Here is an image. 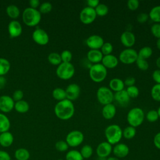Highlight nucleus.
Instances as JSON below:
<instances>
[{
  "mask_svg": "<svg viewBox=\"0 0 160 160\" xmlns=\"http://www.w3.org/2000/svg\"><path fill=\"white\" fill-rule=\"evenodd\" d=\"M75 111L72 101L65 99L58 101L54 106V113L60 119L68 120L71 118Z\"/></svg>",
  "mask_w": 160,
  "mask_h": 160,
  "instance_id": "1",
  "label": "nucleus"
},
{
  "mask_svg": "<svg viewBox=\"0 0 160 160\" xmlns=\"http://www.w3.org/2000/svg\"><path fill=\"white\" fill-rule=\"evenodd\" d=\"M22 21L28 26H35L38 25L41 19V12L36 9L28 7L22 12Z\"/></svg>",
  "mask_w": 160,
  "mask_h": 160,
  "instance_id": "2",
  "label": "nucleus"
},
{
  "mask_svg": "<svg viewBox=\"0 0 160 160\" xmlns=\"http://www.w3.org/2000/svg\"><path fill=\"white\" fill-rule=\"evenodd\" d=\"M104 134L107 142L111 145L116 144L122 137V130L118 124H110L105 129Z\"/></svg>",
  "mask_w": 160,
  "mask_h": 160,
  "instance_id": "3",
  "label": "nucleus"
},
{
  "mask_svg": "<svg viewBox=\"0 0 160 160\" xmlns=\"http://www.w3.org/2000/svg\"><path fill=\"white\" fill-rule=\"evenodd\" d=\"M144 119L143 110L138 107L131 109L127 114V121L131 126L136 128L141 125Z\"/></svg>",
  "mask_w": 160,
  "mask_h": 160,
  "instance_id": "4",
  "label": "nucleus"
},
{
  "mask_svg": "<svg viewBox=\"0 0 160 160\" xmlns=\"http://www.w3.org/2000/svg\"><path fill=\"white\" fill-rule=\"evenodd\" d=\"M89 74L91 79L94 82H101L106 78L108 71L101 63H97L91 66Z\"/></svg>",
  "mask_w": 160,
  "mask_h": 160,
  "instance_id": "5",
  "label": "nucleus"
},
{
  "mask_svg": "<svg viewBox=\"0 0 160 160\" xmlns=\"http://www.w3.org/2000/svg\"><path fill=\"white\" fill-rule=\"evenodd\" d=\"M56 75L60 79L63 80H67L71 79L74 74L75 68L74 65L71 62H62L56 71Z\"/></svg>",
  "mask_w": 160,
  "mask_h": 160,
  "instance_id": "6",
  "label": "nucleus"
},
{
  "mask_svg": "<svg viewBox=\"0 0 160 160\" xmlns=\"http://www.w3.org/2000/svg\"><path fill=\"white\" fill-rule=\"evenodd\" d=\"M98 101L102 105L112 103L114 99L112 91L106 86H101L98 88L96 92Z\"/></svg>",
  "mask_w": 160,
  "mask_h": 160,
  "instance_id": "7",
  "label": "nucleus"
},
{
  "mask_svg": "<svg viewBox=\"0 0 160 160\" xmlns=\"http://www.w3.org/2000/svg\"><path fill=\"white\" fill-rule=\"evenodd\" d=\"M138 58V52L132 48H126L122 50L119 55V59L120 61L126 64L135 62Z\"/></svg>",
  "mask_w": 160,
  "mask_h": 160,
  "instance_id": "8",
  "label": "nucleus"
},
{
  "mask_svg": "<svg viewBox=\"0 0 160 160\" xmlns=\"http://www.w3.org/2000/svg\"><path fill=\"white\" fill-rule=\"evenodd\" d=\"M84 141L83 133L78 130H73L69 132L66 138V142L69 146L77 147Z\"/></svg>",
  "mask_w": 160,
  "mask_h": 160,
  "instance_id": "9",
  "label": "nucleus"
},
{
  "mask_svg": "<svg viewBox=\"0 0 160 160\" xmlns=\"http://www.w3.org/2000/svg\"><path fill=\"white\" fill-rule=\"evenodd\" d=\"M96 16L97 15L94 8L89 6L84 8L79 13L80 21L86 24L92 22L95 20Z\"/></svg>",
  "mask_w": 160,
  "mask_h": 160,
  "instance_id": "10",
  "label": "nucleus"
},
{
  "mask_svg": "<svg viewBox=\"0 0 160 160\" xmlns=\"http://www.w3.org/2000/svg\"><path fill=\"white\" fill-rule=\"evenodd\" d=\"M32 39L39 45H46L49 41L48 33L41 28L36 29L32 34Z\"/></svg>",
  "mask_w": 160,
  "mask_h": 160,
  "instance_id": "11",
  "label": "nucleus"
},
{
  "mask_svg": "<svg viewBox=\"0 0 160 160\" xmlns=\"http://www.w3.org/2000/svg\"><path fill=\"white\" fill-rule=\"evenodd\" d=\"M104 42L103 38L101 36L97 34L91 35L86 40V45L91 49H101Z\"/></svg>",
  "mask_w": 160,
  "mask_h": 160,
  "instance_id": "12",
  "label": "nucleus"
},
{
  "mask_svg": "<svg viewBox=\"0 0 160 160\" xmlns=\"http://www.w3.org/2000/svg\"><path fill=\"white\" fill-rule=\"evenodd\" d=\"M66 99L72 101L78 99L80 95L81 88L76 83L69 84L65 89Z\"/></svg>",
  "mask_w": 160,
  "mask_h": 160,
  "instance_id": "13",
  "label": "nucleus"
},
{
  "mask_svg": "<svg viewBox=\"0 0 160 160\" xmlns=\"http://www.w3.org/2000/svg\"><path fill=\"white\" fill-rule=\"evenodd\" d=\"M14 101L13 99L8 95H2L0 96V110L4 112H9L14 108Z\"/></svg>",
  "mask_w": 160,
  "mask_h": 160,
  "instance_id": "14",
  "label": "nucleus"
},
{
  "mask_svg": "<svg viewBox=\"0 0 160 160\" xmlns=\"http://www.w3.org/2000/svg\"><path fill=\"white\" fill-rule=\"evenodd\" d=\"M120 40L121 43L128 48H131L136 42V37L134 33L130 31L123 32L121 36Z\"/></svg>",
  "mask_w": 160,
  "mask_h": 160,
  "instance_id": "15",
  "label": "nucleus"
},
{
  "mask_svg": "<svg viewBox=\"0 0 160 160\" xmlns=\"http://www.w3.org/2000/svg\"><path fill=\"white\" fill-rule=\"evenodd\" d=\"M8 29L11 37L16 38L21 34L22 28L21 23L19 21L16 20H12L8 24Z\"/></svg>",
  "mask_w": 160,
  "mask_h": 160,
  "instance_id": "16",
  "label": "nucleus"
},
{
  "mask_svg": "<svg viewBox=\"0 0 160 160\" xmlns=\"http://www.w3.org/2000/svg\"><path fill=\"white\" fill-rule=\"evenodd\" d=\"M112 146L107 141H104L99 144L96 148L97 155L101 158H104L108 157L112 151Z\"/></svg>",
  "mask_w": 160,
  "mask_h": 160,
  "instance_id": "17",
  "label": "nucleus"
},
{
  "mask_svg": "<svg viewBox=\"0 0 160 160\" xmlns=\"http://www.w3.org/2000/svg\"><path fill=\"white\" fill-rule=\"evenodd\" d=\"M101 62H102L101 64L106 69L107 68L112 69V68H114L118 66L119 62V59L116 56L112 54H110L108 55L103 56Z\"/></svg>",
  "mask_w": 160,
  "mask_h": 160,
  "instance_id": "18",
  "label": "nucleus"
},
{
  "mask_svg": "<svg viewBox=\"0 0 160 160\" xmlns=\"http://www.w3.org/2000/svg\"><path fill=\"white\" fill-rule=\"evenodd\" d=\"M113 153L118 158H123L128 156L129 152V147L124 143H118L113 148Z\"/></svg>",
  "mask_w": 160,
  "mask_h": 160,
  "instance_id": "19",
  "label": "nucleus"
},
{
  "mask_svg": "<svg viewBox=\"0 0 160 160\" xmlns=\"http://www.w3.org/2000/svg\"><path fill=\"white\" fill-rule=\"evenodd\" d=\"M130 98L126 89L116 92L114 94V99L121 106H126L128 104L130 101Z\"/></svg>",
  "mask_w": 160,
  "mask_h": 160,
  "instance_id": "20",
  "label": "nucleus"
},
{
  "mask_svg": "<svg viewBox=\"0 0 160 160\" xmlns=\"http://www.w3.org/2000/svg\"><path fill=\"white\" fill-rule=\"evenodd\" d=\"M88 59L92 63H99L103 58V54L99 49H90L87 53Z\"/></svg>",
  "mask_w": 160,
  "mask_h": 160,
  "instance_id": "21",
  "label": "nucleus"
},
{
  "mask_svg": "<svg viewBox=\"0 0 160 160\" xmlns=\"http://www.w3.org/2000/svg\"><path fill=\"white\" fill-rule=\"evenodd\" d=\"M116 113V108L112 104H108L104 105L102 109V114L106 119H111L114 117Z\"/></svg>",
  "mask_w": 160,
  "mask_h": 160,
  "instance_id": "22",
  "label": "nucleus"
},
{
  "mask_svg": "<svg viewBox=\"0 0 160 160\" xmlns=\"http://www.w3.org/2000/svg\"><path fill=\"white\" fill-rule=\"evenodd\" d=\"M14 141V136L9 131L2 132L0 134V145L4 148L9 147Z\"/></svg>",
  "mask_w": 160,
  "mask_h": 160,
  "instance_id": "23",
  "label": "nucleus"
},
{
  "mask_svg": "<svg viewBox=\"0 0 160 160\" xmlns=\"http://www.w3.org/2000/svg\"><path fill=\"white\" fill-rule=\"evenodd\" d=\"M109 85L110 89L112 91H114L116 92L123 90L125 86L124 81L118 78L111 79L109 82Z\"/></svg>",
  "mask_w": 160,
  "mask_h": 160,
  "instance_id": "24",
  "label": "nucleus"
},
{
  "mask_svg": "<svg viewBox=\"0 0 160 160\" xmlns=\"http://www.w3.org/2000/svg\"><path fill=\"white\" fill-rule=\"evenodd\" d=\"M11 126V122L9 118L4 114L0 113V132L8 131Z\"/></svg>",
  "mask_w": 160,
  "mask_h": 160,
  "instance_id": "25",
  "label": "nucleus"
},
{
  "mask_svg": "<svg viewBox=\"0 0 160 160\" xmlns=\"http://www.w3.org/2000/svg\"><path fill=\"white\" fill-rule=\"evenodd\" d=\"M14 157L17 160H28L30 158V153L28 149L21 148L16 150Z\"/></svg>",
  "mask_w": 160,
  "mask_h": 160,
  "instance_id": "26",
  "label": "nucleus"
},
{
  "mask_svg": "<svg viewBox=\"0 0 160 160\" xmlns=\"http://www.w3.org/2000/svg\"><path fill=\"white\" fill-rule=\"evenodd\" d=\"M149 18L155 23H160V5L154 6L149 11Z\"/></svg>",
  "mask_w": 160,
  "mask_h": 160,
  "instance_id": "27",
  "label": "nucleus"
},
{
  "mask_svg": "<svg viewBox=\"0 0 160 160\" xmlns=\"http://www.w3.org/2000/svg\"><path fill=\"white\" fill-rule=\"evenodd\" d=\"M14 108L15 110L18 112L25 113L28 111L29 109V105L27 101L22 99L15 102Z\"/></svg>",
  "mask_w": 160,
  "mask_h": 160,
  "instance_id": "28",
  "label": "nucleus"
},
{
  "mask_svg": "<svg viewBox=\"0 0 160 160\" xmlns=\"http://www.w3.org/2000/svg\"><path fill=\"white\" fill-rule=\"evenodd\" d=\"M10 68V62L6 58H0V76H3L8 73Z\"/></svg>",
  "mask_w": 160,
  "mask_h": 160,
  "instance_id": "29",
  "label": "nucleus"
},
{
  "mask_svg": "<svg viewBox=\"0 0 160 160\" xmlns=\"http://www.w3.org/2000/svg\"><path fill=\"white\" fill-rule=\"evenodd\" d=\"M6 12L9 17L12 19H15L19 16L20 10L17 6L14 4H11L7 7Z\"/></svg>",
  "mask_w": 160,
  "mask_h": 160,
  "instance_id": "30",
  "label": "nucleus"
},
{
  "mask_svg": "<svg viewBox=\"0 0 160 160\" xmlns=\"http://www.w3.org/2000/svg\"><path fill=\"white\" fill-rule=\"evenodd\" d=\"M52 97L58 101L66 99L65 89L61 88H56L54 89L52 92Z\"/></svg>",
  "mask_w": 160,
  "mask_h": 160,
  "instance_id": "31",
  "label": "nucleus"
},
{
  "mask_svg": "<svg viewBox=\"0 0 160 160\" xmlns=\"http://www.w3.org/2000/svg\"><path fill=\"white\" fill-rule=\"evenodd\" d=\"M152 54V49L149 46H144L141 48L138 52V58L146 59Z\"/></svg>",
  "mask_w": 160,
  "mask_h": 160,
  "instance_id": "32",
  "label": "nucleus"
},
{
  "mask_svg": "<svg viewBox=\"0 0 160 160\" xmlns=\"http://www.w3.org/2000/svg\"><path fill=\"white\" fill-rule=\"evenodd\" d=\"M48 61L52 65H59L62 62L61 55L58 52H51L48 56Z\"/></svg>",
  "mask_w": 160,
  "mask_h": 160,
  "instance_id": "33",
  "label": "nucleus"
},
{
  "mask_svg": "<svg viewBox=\"0 0 160 160\" xmlns=\"http://www.w3.org/2000/svg\"><path fill=\"white\" fill-rule=\"evenodd\" d=\"M136 134V128L131 126H127L122 131V136H124V138L128 139H132L135 136Z\"/></svg>",
  "mask_w": 160,
  "mask_h": 160,
  "instance_id": "34",
  "label": "nucleus"
},
{
  "mask_svg": "<svg viewBox=\"0 0 160 160\" xmlns=\"http://www.w3.org/2000/svg\"><path fill=\"white\" fill-rule=\"evenodd\" d=\"M66 160H83V158L78 151L71 150L66 153Z\"/></svg>",
  "mask_w": 160,
  "mask_h": 160,
  "instance_id": "35",
  "label": "nucleus"
},
{
  "mask_svg": "<svg viewBox=\"0 0 160 160\" xmlns=\"http://www.w3.org/2000/svg\"><path fill=\"white\" fill-rule=\"evenodd\" d=\"M96 15L99 16H106L109 11V8L107 5L104 3H100L94 8Z\"/></svg>",
  "mask_w": 160,
  "mask_h": 160,
  "instance_id": "36",
  "label": "nucleus"
},
{
  "mask_svg": "<svg viewBox=\"0 0 160 160\" xmlns=\"http://www.w3.org/2000/svg\"><path fill=\"white\" fill-rule=\"evenodd\" d=\"M151 95L154 100L160 101V84H156L152 87Z\"/></svg>",
  "mask_w": 160,
  "mask_h": 160,
  "instance_id": "37",
  "label": "nucleus"
},
{
  "mask_svg": "<svg viewBox=\"0 0 160 160\" xmlns=\"http://www.w3.org/2000/svg\"><path fill=\"white\" fill-rule=\"evenodd\" d=\"M92 152L93 151H92V147L90 145L86 144L82 146V148L81 149L80 153L83 158L88 159L92 156Z\"/></svg>",
  "mask_w": 160,
  "mask_h": 160,
  "instance_id": "38",
  "label": "nucleus"
},
{
  "mask_svg": "<svg viewBox=\"0 0 160 160\" xmlns=\"http://www.w3.org/2000/svg\"><path fill=\"white\" fill-rule=\"evenodd\" d=\"M146 117L147 120L151 122H156L159 118V116H158L157 110H155V109L149 110L147 112Z\"/></svg>",
  "mask_w": 160,
  "mask_h": 160,
  "instance_id": "39",
  "label": "nucleus"
},
{
  "mask_svg": "<svg viewBox=\"0 0 160 160\" xmlns=\"http://www.w3.org/2000/svg\"><path fill=\"white\" fill-rule=\"evenodd\" d=\"M112 50H113V46L112 44L109 42H104L103 45L101 48V51L102 53L103 56L111 54Z\"/></svg>",
  "mask_w": 160,
  "mask_h": 160,
  "instance_id": "40",
  "label": "nucleus"
},
{
  "mask_svg": "<svg viewBox=\"0 0 160 160\" xmlns=\"http://www.w3.org/2000/svg\"><path fill=\"white\" fill-rule=\"evenodd\" d=\"M126 91L127 93L128 94L130 98H137L139 93L138 88L137 86H136L135 85L127 87V89H126Z\"/></svg>",
  "mask_w": 160,
  "mask_h": 160,
  "instance_id": "41",
  "label": "nucleus"
},
{
  "mask_svg": "<svg viewBox=\"0 0 160 160\" xmlns=\"http://www.w3.org/2000/svg\"><path fill=\"white\" fill-rule=\"evenodd\" d=\"M55 148L57 151L59 152H64L68 150V149L69 148V146L66 141L60 140L56 142Z\"/></svg>",
  "mask_w": 160,
  "mask_h": 160,
  "instance_id": "42",
  "label": "nucleus"
},
{
  "mask_svg": "<svg viewBox=\"0 0 160 160\" xmlns=\"http://www.w3.org/2000/svg\"><path fill=\"white\" fill-rule=\"evenodd\" d=\"M136 63L137 66L139 69L142 71H146L149 68V63L146 61V59H144L140 58H138L137 60L135 62Z\"/></svg>",
  "mask_w": 160,
  "mask_h": 160,
  "instance_id": "43",
  "label": "nucleus"
},
{
  "mask_svg": "<svg viewBox=\"0 0 160 160\" xmlns=\"http://www.w3.org/2000/svg\"><path fill=\"white\" fill-rule=\"evenodd\" d=\"M61 58L62 62H71V61L72 58V54L71 52L69 50H64L61 53Z\"/></svg>",
  "mask_w": 160,
  "mask_h": 160,
  "instance_id": "44",
  "label": "nucleus"
},
{
  "mask_svg": "<svg viewBox=\"0 0 160 160\" xmlns=\"http://www.w3.org/2000/svg\"><path fill=\"white\" fill-rule=\"evenodd\" d=\"M52 4L49 2H44L41 4L39 9V11L42 13H48L52 9Z\"/></svg>",
  "mask_w": 160,
  "mask_h": 160,
  "instance_id": "45",
  "label": "nucleus"
},
{
  "mask_svg": "<svg viewBox=\"0 0 160 160\" xmlns=\"http://www.w3.org/2000/svg\"><path fill=\"white\" fill-rule=\"evenodd\" d=\"M151 31L154 37L160 38V23H154L151 27Z\"/></svg>",
  "mask_w": 160,
  "mask_h": 160,
  "instance_id": "46",
  "label": "nucleus"
},
{
  "mask_svg": "<svg viewBox=\"0 0 160 160\" xmlns=\"http://www.w3.org/2000/svg\"><path fill=\"white\" fill-rule=\"evenodd\" d=\"M127 5L129 9L135 11L139 6V1L138 0H128L127 2Z\"/></svg>",
  "mask_w": 160,
  "mask_h": 160,
  "instance_id": "47",
  "label": "nucleus"
},
{
  "mask_svg": "<svg viewBox=\"0 0 160 160\" xmlns=\"http://www.w3.org/2000/svg\"><path fill=\"white\" fill-rule=\"evenodd\" d=\"M23 96H24L23 92L20 89H17L13 92L12 98L13 99L14 102L15 101L17 102V101H19L20 100H22V99L23 98Z\"/></svg>",
  "mask_w": 160,
  "mask_h": 160,
  "instance_id": "48",
  "label": "nucleus"
},
{
  "mask_svg": "<svg viewBox=\"0 0 160 160\" xmlns=\"http://www.w3.org/2000/svg\"><path fill=\"white\" fill-rule=\"evenodd\" d=\"M148 18L149 15L146 12H141L137 16V21L140 23H144L146 22Z\"/></svg>",
  "mask_w": 160,
  "mask_h": 160,
  "instance_id": "49",
  "label": "nucleus"
},
{
  "mask_svg": "<svg viewBox=\"0 0 160 160\" xmlns=\"http://www.w3.org/2000/svg\"><path fill=\"white\" fill-rule=\"evenodd\" d=\"M152 78L156 84H160V69H156L152 74Z\"/></svg>",
  "mask_w": 160,
  "mask_h": 160,
  "instance_id": "50",
  "label": "nucleus"
},
{
  "mask_svg": "<svg viewBox=\"0 0 160 160\" xmlns=\"http://www.w3.org/2000/svg\"><path fill=\"white\" fill-rule=\"evenodd\" d=\"M136 82V79L134 77L132 76H129L128 78H126L124 81V85L127 86V87L129 86H134V84Z\"/></svg>",
  "mask_w": 160,
  "mask_h": 160,
  "instance_id": "51",
  "label": "nucleus"
},
{
  "mask_svg": "<svg viewBox=\"0 0 160 160\" xmlns=\"http://www.w3.org/2000/svg\"><path fill=\"white\" fill-rule=\"evenodd\" d=\"M11 156L9 154L5 151L0 150V160H11Z\"/></svg>",
  "mask_w": 160,
  "mask_h": 160,
  "instance_id": "52",
  "label": "nucleus"
},
{
  "mask_svg": "<svg viewBox=\"0 0 160 160\" xmlns=\"http://www.w3.org/2000/svg\"><path fill=\"white\" fill-rule=\"evenodd\" d=\"M154 146L159 149H160V132H158L154 137L153 139Z\"/></svg>",
  "mask_w": 160,
  "mask_h": 160,
  "instance_id": "53",
  "label": "nucleus"
},
{
  "mask_svg": "<svg viewBox=\"0 0 160 160\" xmlns=\"http://www.w3.org/2000/svg\"><path fill=\"white\" fill-rule=\"evenodd\" d=\"M86 2L88 4V6L92 8H95L99 4V1L98 0H88Z\"/></svg>",
  "mask_w": 160,
  "mask_h": 160,
  "instance_id": "54",
  "label": "nucleus"
},
{
  "mask_svg": "<svg viewBox=\"0 0 160 160\" xmlns=\"http://www.w3.org/2000/svg\"><path fill=\"white\" fill-rule=\"evenodd\" d=\"M29 2L31 6V8H32L34 9L38 7L40 4V1L39 0H30Z\"/></svg>",
  "mask_w": 160,
  "mask_h": 160,
  "instance_id": "55",
  "label": "nucleus"
},
{
  "mask_svg": "<svg viewBox=\"0 0 160 160\" xmlns=\"http://www.w3.org/2000/svg\"><path fill=\"white\" fill-rule=\"evenodd\" d=\"M6 84V79L3 76H0V89L4 88Z\"/></svg>",
  "mask_w": 160,
  "mask_h": 160,
  "instance_id": "56",
  "label": "nucleus"
},
{
  "mask_svg": "<svg viewBox=\"0 0 160 160\" xmlns=\"http://www.w3.org/2000/svg\"><path fill=\"white\" fill-rule=\"evenodd\" d=\"M156 64L157 66V67L159 68V69H160V56L158 57L156 61Z\"/></svg>",
  "mask_w": 160,
  "mask_h": 160,
  "instance_id": "57",
  "label": "nucleus"
},
{
  "mask_svg": "<svg viewBox=\"0 0 160 160\" xmlns=\"http://www.w3.org/2000/svg\"><path fill=\"white\" fill-rule=\"evenodd\" d=\"M156 47L158 49L160 50V38L158 39L157 41H156Z\"/></svg>",
  "mask_w": 160,
  "mask_h": 160,
  "instance_id": "58",
  "label": "nucleus"
},
{
  "mask_svg": "<svg viewBox=\"0 0 160 160\" xmlns=\"http://www.w3.org/2000/svg\"><path fill=\"white\" fill-rule=\"evenodd\" d=\"M107 160H120L119 158H115V157H110V158H108Z\"/></svg>",
  "mask_w": 160,
  "mask_h": 160,
  "instance_id": "59",
  "label": "nucleus"
},
{
  "mask_svg": "<svg viewBox=\"0 0 160 160\" xmlns=\"http://www.w3.org/2000/svg\"><path fill=\"white\" fill-rule=\"evenodd\" d=\"M157 112H158L159 118H160V106L158 108V110H157Z\"/></svg>",
  "mask_w": 160,
  "mask_h": 160,
  "instance_id": "60",
  "label": "nucleus"
},
{
  "mask_svg": "<svg viewBox=\"0 0 160 160\" xmlns=\"http://www.w3.org/2000/svg\"><path fill=\"white\" fill-rule=\"evenodd\" d=\"M58 160H64V159H58Z\"/></svg>",
  "mask_w": 160,
  "mask_h": 160,
  "instance_id": "61",
  "label": "nucleus"
},
{
  "mask_svg": "<svg viewBox=\"0 0 160 160\" xmlns=\"http://www.w3.org/2000/svg\"><path fill=\"white\" fill-rule=\"evenodd\" d=\"M97 160H101V159H97Z\"/></svg>",
  "mask_w": 160,
  "mask_h": 160,
  "instance_id": "62",
  "label": "nucleus"
}]
</instances>
